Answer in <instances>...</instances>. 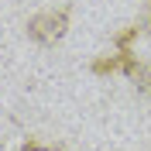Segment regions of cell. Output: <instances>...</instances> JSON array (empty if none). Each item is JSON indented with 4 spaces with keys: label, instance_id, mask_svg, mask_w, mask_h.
Here are the masks:
<instances>
[{
    "label": "cell",
    "instance_id": "cell-1",
    "mask_svg": "<svg viewBox=\"0 0 151 151\" xmlns=\"http://www.w3.org/2000/svg\"><path fill=\"white\" fill-rule=\"evenodd\" d=\"M28 38L35 41V45H55V41H62L69 31V7H58V10H41V14H35V17H28Z\"/></svg>",
    "mask_w": 151,
    "mask_h": 151
},
{
    "label": "cell",
    "instance_id": "cell-2",
    "mask_svg": "<svg viewBox=\"0 0 151 151\" xmlns=\"http://www.w3.org/2000/svg\"><path fill=\"white\" fill-rule=\"evenodd\" d=\"M131 79H134V86L141 89V93H151V62H134L131 65Z\"/></svg>",
    "mask_w": 151,
    "mask_h": 151
},
{
    "label": "cell",
    "instance_id": "cell-3",
    "mask_svg": "<svg viewBox=\"0 0 151 151\" xmlns=\"http://www.w3.org/2000/svg\"><path fill=\"white\" fill-rule=\"evenodd\" d=\"M21 151H58V148H52V144H41V141H35V137H28V141L21 144Z\"/></svg>",
    "mask_w": 151,
    "mask_h": 151
},
{
    "label": "cell",
    "instance_id": "cell-4",
    "mask_svg": "<svg viewBox=\"0 0 151 151\" xmlns=\"http://www.w3.org/2000/svg\"><path fill=\"white\" fill-rule=\"evenodd\" d=\"M137 28H144V31H148V35H151V7H148V14H144V21H141V24H137Z\"/></svg>",
    "mask_w": 151,
    "mask_h": 151
}]
</instances>
